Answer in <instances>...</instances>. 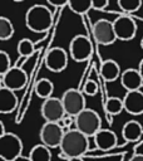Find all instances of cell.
I'll list each match as a JSON object with an SVG mask.
<instances>
[{"label": "cell", "instance_id": "cell-1", "mask_svg": "<svg viewBox=\"0 0 143 161\" xmlns=\"http://www.w3.org/2000/svg\"><path fill=\"white\" fill-rule=\"evenodd\" d=\"M61 156L66 160L69 157H75V156H83L88 148H89V141L88 136L80 132L78 128H70L66 130L61 143L59 146Z\"/></svg>", "mask_w": 143, "mask_h": 161}, {"label": "cell", "instance_id": "cell-2", "mask_svg": "<svg viewBox=\"0 0 143 161\" xmlns=\"http://www.w3.org/2000/svg\"><path fill=\"white\" fill-rule=\"evenodd\" d=\"M25 25L34 33H45L53 25V13L46 5L35 4L25 14Z\"/></svg>", "mask_w": 143, "mask_h": 161}, {"label": "cell", "instance_id": "cell-3", "mask_svg": "<svg viewBox=\"0 0 143 161\" xmlns=\"http://www.w3.org/2000/svg\"><path fill=\"white\" fill-rule=\"evenodd\" d=\"M74 125L75 128H78L80 132L88 137H93L102 128V119L94 109L85 107L74 117Z\"/></svg>", "mask_w": 143, "mask_h": 161}, {"label": "cell", "instance_id": "cell-4", "mask_svg": "<svg viewBox=\"0 0 143 161\" xmlns=\"http://www.w3.org/2000/svg\"><path fill=\"white\" fill-rule=\"evenodd\" d=\"M23 151V142L19 136L6 132L0 136V155L8 161H16Z\"/></svg>", "mask_w": 143, "mask_h": 161}, {"label": "cell", "instance_id": "cell-5", "mask_svg": "<svg viewBox=\"0 0 143 161\" xmlns=\"http://www.w3.org/2000/svg\"><path fill=\"white\" fill-rule=\"evenodd\" d=\"M61 102L66 114L75 117L85 108V94L83 91H78L75 88H68L61 94Z\"/></svg>", "mask_w": 143, "mask_h": 161}, {"label": "cell", "instance_id": "cell-6", "mask_svg": "<svg viewBox=\"0 0 143 161\" xmlns=\"http://www.w3.org/2000/svg\"><path fill=\"white\" fill-rule=\"evenodd\" d=\"M64 133H65V130L63 128V126L59 122L45 121V123L40 128L39 137H40L41 143L46 145L50 148H54V147L60 146Z\"/></svg>", "mask_w": 143, "mask_h": 161}, {"label": "cell", "instance_id": "cell-7", "mask_svg": "<svg viewBox=\"0 0 143 161\" xmlns=\"http://www.w3.org/2000/svg\"><path fill=\"white\" fill-rule=\"evenodd\" d=\"M93 53V45L87 35L78 34L75 35L69 44V54L73 60L80 63L89 59Z\"/></svg>", "mask_w": 143, "mask_h": 161}, {"label": "cell", "instance_id": "cell-8", "mask_svg": "<svg viewBox=\"0 0 143 161\" xmlns=\"http://www.w3.org/2000/svg\"><path fill=\"white\" fill-rule=\"evenodd\" d=\"M92 33H93V36H94L95 42L100 45H110L117 40L113 21H109L107 19L97 20L93 24Z\"/></svg>", "mask_w": 143, "mask_h": 161}, {"label": "cell", "instance_id": "cell-9", "mask_svg": "<svg viewBox=\"0 0 143 161\" xmlns=\"http://www.w3.org/2000/svg\"><path fill=\"white\" fill-rule=\"evenodd\" d=\"M113 26L118 40L128 42L132 40L137 34V24L134 19L127 14L117 16L113 20Z\"/></svg>", "mask_w": 143, "mask_h": 161}, {"label": "cell", "instance_id": "cell-10", "mask_svg": "<svg viewBox=\"0 0 143 161\" xmlns=\"http://www.w3.org/2000/svg\"><path fill=\"white\" fill-rule=\"evenodd\" d=\"M41 117L48 122H59L66 113L61 102V98L49 97L45 98L40 107Z\"/></svg>", "mask_w": 143, "mask_h": 161}, {"label": "cell", "instance_id": "cell-11", "mask_svg": "<svg viewBox=\"0 0 143 161\" xmlns=\"http://www.w3.org/2000/svg\"><path fill=\"white\" fill-rule=\"evenodd\" d=\"M26 83H28L26 72L19 65H13L5 74L1 75V87H6L15 92L23 89L26 86Z\"/></svg>", "mask_w": 143, "mask_h": 161}, {"label": "cell", "instance_id": "cell-12", "mask_svg": "<svg viewBox=\"0 0 143 161\" xmlns=\"http://www.w3.org/2000/svg\"><path fill=\"white\" fill-rule=\"evenodd\" d=\"M68 65V54L66 50L60 47H54L48 50L45 55V67L54 73L63 72Z\"/></svg>", "mask_w": 143, "mask_h": 161}, {"label": "cell", "instance_id": "cell-13", "mask_svg": "<svg viewBox=\"0 0 143 161\" xmlns=\"http://www.w3.org/2000/svg\"><path fill=\"white\" fill-rule=\"evenodd\" d=\"M124 103V111H127L129 114H142L143 113V92L139 89L137 91H127V93L123 97Z\"/></svg>", "mask_w": 143, "mask_h": 161}, {"label": "cell", "instance_id": "cell-14", "mask_svg": "<svg viewBox=\"0 0 143 161\" xmlns=\"http://www.w3.org/2000/svg\"><path fill=\"white\" fill-rule=\"evenodd\" d=\"M94 143L95 146L100 150V151H109L112 148L115 147L117 145V135L112 131V130H107V128H100L94 136Z\"/></svg>", "mask_w": 143, "mask_h": 161}, {"label": "cell", "instance_id": "cell-15", "mask_svg": "<svg viewBox=\"0 0 143 161\" xmlns=\"http://www.w3.org/2000/svg\"><path fill=\"white\" fill-rule=\"evenodd\" d=\"M120 83L125 91H137L143 84V78L138 69L128 68L122 72Z\"/></svg>", "mask_w": 143, "mask_h": 161}, {"label": "cell", "instance_id": "cell-16", "mask_svg": "<svg viewBox=\"0 0 143 161\" xmlns=\"http://www.w3.org/2000/svg\"><path fill=\"white\" fill-rule=\"evenodd\" d=\"M18 106V97L15 91L9 89L6 87H1L0 89V112L1 113H11L15 111Z\"/></svg>", "mask_w": 143, "mask_h": 161}, {"label": "cell", "instance_id": "cell-17", "mask_svg": "<svg viewBox=\"0 0 143 161\" xmlns=\"http://www.w3.org/2000/svg\"><path fill=\"white\" fill-rule=\"evenodd\" d=\"M120 67L113 59H107L100 65V75L105 82H114L120 78Z\"/></svg>", "mask_w": 143, "mask_h": 161}, {"label": "cell", "instance_id": "cell-18", "mask_svg": "<svg viewBox=\"0 0 143 161\" xmlns=\"http://www.w3.org/2000/svg\"><path fill=\"white\" fill-rule=\"evenodd\" d=\"M143 133V127L135 119L127 121L122 127V136L125 141H137Z\"/></svg>", "mask_w": 143, "mask_h": 161}, {"label": "cell", "instance_id": "cell-19", "mask_svg": "<svg viewBox=\"0 0 143 161\" xmlns=\"http://www.w3.org/2000/svg\"><path fill=\"white\" fill-rule=\"evenodd\" d=\"M30 161H51V152L50 147H48L44 143L35 145L29 153Z\"/></svg>", "mask_w": 143, "mask_h": 161}, {"label": "cell", "instance_id": "cell-20", "mask_svg": "<svg viewBox=\"0 0 143 161\" xmlns=\"http://www.w3.org/2000/svg\"><path fill=\"white\" fill-rule=\"evenodd\" d=\"M53 91H54V84L48 78H41L35 84V93L41 99H45V98L51 97Z\"/></svg>", "mask_w": 143, "mask_h": 161}, {"label": "cell", "instance_id": "cell-21", "mask_svg": "<svg viewBox=\"0 0 143 161\" xmlns=\"http://www.w3.org/2000/svg\"><path fill=\"white\" fill-rule=\"evenodd\" d=\"M68 8L79 15L87 14L90 9H93L92 0H68Z\"/></svg>", "mask_w": 143, "mask_h": 161}, {"label": "cell", "instance_id": "cell-22", "mask_svg": "<svg viewBox=\"0 0 143 161\" xmlns=\"http://www.w3.org/2000/svg\"><path fill=\"white\" fill-rule=\"evenodd\" d=\"M105 111L108 114H112V116L119 114L122 111H124L123 99H120L118 97H109L105 101Z\"/></svg>", "mask_w": 143, "mask_h": 161}, {"label": "cell", "instance_id": "cell-23", "mask_svg": "<svg viewBox=\"0 0 143 161\" xmlns=\"http://www.w3.org/2000/svg\"><path fill=\"white\" fill-rule=\"evenodd\" d=\"M16 49H18L19 55H24V57H28L29 58V57H31L35 53V44L30 39L23 38V39L19 40Z\"/></svg>", "mask_w": 143, "mask_h": 161}, {"label": "cell", "instance_id": "cell-24", "mask_svg": "<svg viewBox=\"0 0 143 161\" xmlns=\"http://www.w3.org/2000/svg\"><path fill=\"white\" fill-rule=\"evenodd\" d=\"M14 35V25L13 23L5 18H0V39L1 40H9Z\"/></svg>", "mask_w": 143, "mask_h": 161}, {"label": "cell", "instance_id": "cell-25", "mask_svg": "<svg viewBox=\"0 0 143 161\" xmlns=\"http://www.w3.org/2000/svg\"><path fill=\"white\" fill-rule=\"evenodd\" d=\"M117 1L120 10L124 11L125 14L135 13L142 6V0H117Z\"/></svg>", "mask_w": 143, "mask_h": 161}, {"label": "cell", "instance_id": "cell-26", "mask_svg": "<svg viewBox=\"0 0 143 161\" xmlns=\"http://www.w3.org/2000/svg\"><path fill=\"white\" fill-rule=\"evenodd\" d=\"M10 68H11L10 57L5 50H1L0 52V73H1V75L5 74Z\"/></svg>", "mask_w": 143, "mask_h": 161}, {"label": "cell", "instance_id": "cell-27", "mask_svg": "<svg viewBox=\"0 0 143 161\" xmlns=\"http://www.w3.org/2000/svg\"><path fill=\"white\" fill-rule=\"evenodd\" d=\"M83 92L85 96H94L98 92V84L93 79H88L83 86Z\"/></svg>", "mask_w": 143, "mask_h": 161}, {"label": "cell", "instance_id": "cell-28", "mask_svg": "<svg viewBox=\"0 0 143 161\" xmlns=\"http://www.w3.org/2000/svg\"><path fill=\"white\" fill-rule=\"evenodd\" d=\"M93 9L95 10H104L109 5V0H92Z\"/></svg>", "mask_w": 143, "mask_h": 161}, {"label": "cell", "instance_id": "cell-29", "mask_svg": "<svg viewBox=\"0 0 143 161\" xmlns=\"http://www.w3.org/2000/svg\"><path fill=\"white\" fill-rule=\"evenodd\" d=\"M46 3L54 8H61L68 5V0H46Z\"/></svg>", "mask_w": 143, "mask_h": 161}, {"label": "cell", "instance_id": "cell-30", "mask_svg": "<svg viewBox=\"0 0 143 161\" xmlns=\"http://www.w3.org/2000/svg\"><path fill=\"white\" fill-rule=\"evenodd\" d=\"M129 161H143V155L138 153V155H134Z\"/></svg>", "mask_w": 143, "mask_h": 161}, {"label": "cell", "instance_id": "cell-31", "mask_svg": "<svg viewBox=\"0 0 143 161\" xmlns=\"http://www.w3.org/2000/svg\"><path fill=\"white\" fill-rule=\"evenodd\" d=\"M66 161H84V160L82 158V156H75V157H69V158H66Z\"/></svg>", "mask_w": 143, "mask_h": 161}, {"label": "cell", "instance_id": "cell-32", "mask_svg": "<svg viewBox=\"0 0 143 161\" xmlns=\"http://www.w3.org/2000/svg\"><path fill=\"white\" fill-rule=\"evenodd\" d=\"M138 70H139V73H140V75H142V78H143V58H142V60L139 62V65H138Z\"/></svg>", "mask_w": 143, "mask_h": 161}, {"label": "cell", "instance_id": "cell-33", "mask_svg": "<svg viewBox=\"0 0 143 161\" xmlns=\"http://www.w3.org/2000/svg\"><path fill=\"white\" fill-rule=\"evenodd\" d=\"M0 127H1V135L6 133V131H5V127H4V123H3V122H0Z\"/></svg>", "mask_w": 143, "mask_h": 161}, {"label": "cell", "instance_id": "cell-34", "mask_svg": "<svg viewBox=\"0 0 143 161\" xmlns=\"http://www.w3.org/2000/svg\"><path fill=\"white\" fill-rule=\"evenodd\" d=\"M140 48H142V49H143V38H142V39H140Z\"/></svg>", "mask_w": 143, "mask_h": 161}, {"label": "cell", "instance_id": "cell-35", "mask_svg": "<svg viewBox=\"0 0 143 161\" xmlns=\"http://www.w3.org/2000/svg\"><path fill=\"white\" fill-rule=\"evenodd\" d=\"M13 1H15V3H21V1H24V0H13Z\"/></svg>", "mask_w": 143, "mask_h": 161}, {"label": "cell", "instance_id": "cell-36", "mask_svg": "<svg viewBox=\"0 0 143 161\" xmlns=\"http://www.w3.org/2000/svg\"><path fill=\"white\" fill-rule=\"evenodd\" d=\"M0 161H8V160H5L4 157H0Z\"/></svg>", "mask_w": 143, "mask_h": 161}]
</instances>
